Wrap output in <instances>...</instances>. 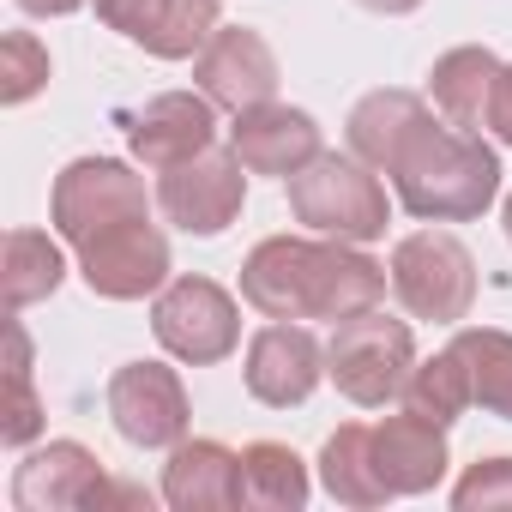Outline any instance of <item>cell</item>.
I'll return each mask as SVG.
<instances>
[{"instance_id":"obj_1","label":"cell","mask_w":512,"mask_h":512,"mask_svg":"<svg viewBox=\"0 0 512 512\" xmlns=\"http://www.w3.org/2000/svg\"><path fill=\"white\" fill-rule=\"evenodd\" d=\"M392 272L356 241H308V235H272L241 260V302L266 320H350L380 308Z\"/></svg>"},{"instance_id":"obj_2","label":"cell","mask_w":512,"mask_h":512,"mask_svg":"<svg viewBox=\"0 0 512 512\" xmlns=\"http://www.w3.org/2000/svg\"><path fill=\"white\" fill-rule=\"evenodd\" d=\"M398 205L422 223H470L500 193V157L464 127H428L392 163Z\"/></svg>"},{"instance_id":"obj_3","label":"cell","mask_w":512,"mask_h":512,"mask_svg":"<svg viewBox=\"0 0 512 512\" xmlns=\"http://www.w3.org/2000/svg\"><path fill=\"white\" fill-rule=\"evenodd\" d=\"M290 211L296 223H308L314 235H332V241H380L386 235V187L368 175L362 157H338V151H320L314 163H302L290 175Z\"/></svg>"},{"instance_id":"obj_4","label":"cell","mask_w":512,"mask_h":512,"mask_svg":"<svg viewBox=\"0 0 512 512\" xmlns=\"http://www.w3.org/2000/svg\"><path fill=\"white\" fill-rule=\"evenodd\" d=\"M410 368H416V338H410L404 320H392V314H380V308L338 320V332H332V344H326V374H332V386H338L350 404H362V410H380V404L404 398Z\"/></svg>"},{"instance_id":"obj_5","label":"cell","mask_w":512,"mask_h":512,"mask_svg":"<svg viewBox=\"0 0 512 512\" xmlns=\"http://www.w3.org/2000/svg\"><path fill=\"white\" fill-rule=\"evenodd\" d=\"M392 296L434 326H458L476 302V260L446 229H416L392 247Z\"/></svg>"},{"instance_id":"obj_6","label":"cell","mask_w":512,"mask_h":512,"mask_svg":"<svg viewBox=\"0 0 512 512\" xmlns=\"http://www.w3.org/2000/svg\"><path fill=\"white\" fill-rule=\"evenodd\" d=\"M151 332H157V344H163L175 362L211 368V362H223V356L241 344V308H235V296H229L223 284L187 272V278H169V284L157 290V302H151Z\"/></svg>"},{"instance_id":"obj_7","label":"cell","mask_w":512,"mask_h":512,"mask_svg":"<svg viewBox=\"0 0 512 512\" xmlns=\"http://www.w3.org/2000/svg\"><path fill=\"white\" fill-rule=\"evenodd\" d=\"M49 217L61 229V241H91L103 229H121V223H139L151 217V193L145 181L121 163V157H79L55 175V199H49Z\"/></svg>"},{"instance_id":"obj_8","label":"cell","mask_w":512,"mask_h":512,"mask_svg":"<svg viewBox=\"0 0 512 512\" xmlns=\"http://www.w3.org/2000/svg\"><path fill=\"white\" fill-rule=\"evenodd\" d=\"M13 506L19 512H85V506L103 512V506H145V494L127 482H109L97 452H85L79 440H49L13 470Z\"/></svg>"},{"instance_id":"obj_9","label":"cell","mask_w":512,"mask_h":512,"mask_svg":"<svg viewBox=\"0 0 512 512\" xmlns=\"http://www.w3.org/2000/svg\"><path fill=\"white\" fill-rule=\"evenodd\" d=\"M157 205H163V217H169L175 229H187V235H223V229L241 217V205H247V163H241L235 151H217V145H211V151H199V157L163 169Z\"/></svg>"},{"instance_id":"obj_10","label":"cell","mask_w":512,"mask_h":512,"mask_svg":"<svg viewBox=\"0 0 512 512\" xmlns=\"http://www.w3.org/2000/svg\"><path fill=\"white\" fill-rule=\"evenodd\" d=\"M79 278L103 302H145L169 284V241L151 229V217L103 229V235L79 241Z\"/></svg>"},{"instance_id":"obj_11","label":"cell","mask_w":512,"mask_h":512,"mask_svg":"<svg viewBox=\"0 0 512 512\" xmlns=\"http://www.w3.org/2000/svg\"><path fill=\"white\" fill-rule=\"evenodd\" d=\"M109 422L127 446H181L187 440V386L163 362H127L109 380Z\"/></svg>"},{"instance_id":"obj_12","label":"cell","mask_w":512,"mask_h":512,"mask_svg":"<svg viewBox=\"0 0 512 512\" xmlns=\"http://www.w3.org/2000/svg\"><path fill=\"white\" fill-rule=\"evenodd\" d=\"M193 79L217 109L241 115V109H260V103L278 97V55H272V43L260 31L217 25L211 43L193 55Z\"/></svg>"},{"instance_id":"obj_13","label":"cell","mask_w":512,"mask_h":512,"mask_svg":"<svg viewBox=\"0 0 512 512\" xmlns=\"http://www.w3.org/2000/svg\"><path fill=\"white\" fill-rule=\"evenodd\" d=\"M223 0H97V19L157 61H193L217 31Z\"/></svg>"},{"instance_id":"obj_14","label":"cell","mask_w":512,"mask_h":512,"mask_svg":"<svg viewBox=\"0 0 512 512\" xmlns=\"http://www.w3.org/2000/svg\"><path fill=\"white\" fill-rule=\"evenodd\" d=\"M247 392L272 404V410H296L314 398V386L326 380V350L308 326H290V320H272L253 332L247 344Z\"/></svg>"},{"instance_id":"obj_15","label":"cell","mask_w":512,"mask_h":512,"mask_svg":"<svg viewBox=\"0 0 512 512\" xmlns=\"http://www.w3.org/2000/svg\"><path fill=\"white\" fill-rule=\"evenodd\" d=\"M211 139H217V103L205 91L199 97L193 91H163V97H151L145 109L127 115V151H133V163H145L157 175L211 151Z\"/></svg>"},{"instance_id":"obj_16","label":"cell","mask_w":512,"mask_h":512,"mask_svg":"<svg viewBox=\"0 0 512 512\" xmlns=\"http://www.w3.org/2000/svg\"><path fill=\"white\" fill-rule=\"evenodd\" d=\"M229 151L247 163V175H296L302 163L320 157V121L290 103L241 109L229 127Z\"/></svg>"},{"instance_id":"obj_17","label":"cell","mask_w":512,"mask_h":512,"mask_svg":"<svg viewBox=\"0 0 512 512\" xmlns=\"http://www.w3.org/2000/svg\"><path fill=\"white\" fill-rule=\"evenodd\" d=\"M163 500L175 512H229V506H241V452H229L223 440L169 446Z\"/></svg>"},{"instance_id":"obj_18","label":"cell","mask_w":512,"mask_h":512,"mask_svg":"<svg viewBox=\"0 0 512 512\" xmlns=\"http://www.w3.org/2000/svg\"><path fill=\"white\" fill-rule=\"evenodd\" d=\"M374 464H380L392 500H398V494H428V488H440V476H446V464H452V458H446V428L428 422V416H416V410L386 416V422L374 428Z\"/></svg>"},{"instance_id":"obj_19","label":"cell","mask_w":512,"mask_h":512,"mask_svg":"<svg viewBox=\"0 0 512 512\" xmlns=\"http://www.w3.org/2000/svg\"><path fill=\"white\" fill-rule=\"evenodd\" d=\"M434 127L428 103L416 91H368L356 109H350V151L368 163V169H386Z\"/></svg>"},{"instance_id":"obj_20","label":"cell","mask_w":512,"mask_h":512,"mask_svg":"<svg viewBox=\"0 0 512 512\" xmlns=\"http://www.w3.org/2000/svg\"><path fill=\"white\" fill-rule=\"evenodd\" d=\"M494 79H500V61L476 43L464 49H446L428 73V91H434V109L452 121V127H488V97H494Z\"/></svg>"},{"instance_id":"obj_21","label":"cell","mask_w":512,"mask_h":512,"mask_svg":"<svg viewBox=\"0 0 512 512\" xmlns=\"http://www.w3.org/2000/svg\"><path fill=\"white\" fill-rule=\"evenodd\" d=\"M314 494L308 464L284 440H253L241 452V506L253 512H302Z\"/></svg>"},{"instance_id":"obj_22","label":"cell","mask_w":512,"mask_h":512,"mask_svg":"<svg viewBox=\"0 0 512 512\" xmlns=\"http://www.w3.org/2000/svg\"><path fill=\"white\" fill-rule=\"evenodd\" d=\"M320 482H326V494L338 506H386L392 488H386V476L374 464V428L344 422L320 452Z\"/></svg>"},{"instance_id":"obj_23","label":"cell","mask_w":512,"mask_h":512,"mask_svg":"<svg viewBox=\"0 0 512 512\" xmlns=\"http://www.w3.org/2000/svg\"><path fill=\"white\" fill-rule=\"evenodd\" d=\"M67 278V260L61 247L43 235V229H13L0 241V290H7V308H31V302H49Z\"/></svg>"},{"instance_id":"obj_24","label":"cell","mask_w":512,"mask_h":512,"mask_svg":"<svg viewBox=\"0 0 512 512\" xmlns=\"http://www.w3.org/2000/svg\"><path fill=\"white\" fill-rule=\"evenodd\" d=\"M470 404H476V386H470V368H464V356L452 344L440 356L416 362L410 380H404V410H416V416H428L440 428H452Z\"/></svg>"},{"instance_id":"obj_25","label":"cell","mask_w":512,"mask_h":512,"mask_svg":"<svg viewBox=\"0 0 512 512\" xmlns=\"http://www.w3.org/2000/svg\"><path fill=\"white\" fill-rule=\"evenodd\" d=\"M452 350L464 356L470 368V386H476V404L500 422H512V332H494V326H464L452 338Z\"/></svg>"},{"instance_id":"obj_26","label":"cell","mask_w":512,"mask_h":512,"mask_svg":"<svg viewBox=\"0 0 512 512\" xmlns=\"http://www.w3.org/2000/svg\"><path fill=\"white\" fill-rule=\"evenodd\" d=\"M37 428H43V404H37V386H31V338L13 320L7 326V410H0V440L31 446Z\"/></svg>"},{"instance_id":"obj_27","label":"cell","mask_w":512,"mask_h":512,"mask_svg":"<svg viewBox=\"0 0 512 512\" xmlns=\"http://www.w3.org/2000/svg\"><path fill=\"white\" fill-rule=\"evenodd\" d=\"M43 85H49V49L31 31H7V43H0V103L19 109Z\"/></svg>"},{"instance_id":"obj_28","label":"cell","mask_w":512,"mask_h":512,"mask_svg":"<svg viewBox=\"0 0 512 512\" xmlns=\"http://www.w3.org/2000/svg\"><path fill=\"white\" fill-rule=\"evenodd\" d=\"M458 512H512V458H482L452 488Z\"/></svg>"},{"instance_id":"obj_29","label":"cell","mask_w":512,"mask_h":512,"mask_svg":"<svg viewBox=\"0 0 512 512\" xmlns=\"http://www.w3.org/2000/svg\"><path fill=\"white\" fill-rule=\"evenodd\" d=\"M488 133L500 145H512V67H500L494 79V97H488Z\"/></svg>"},{"instance_id":"obj_30","label":"cell","mask_w":512,"mask_h":512,"mask_svg":"<svg viewBox=\"0 0 512 512\" xmlns=\"http://www.w3.org/2000/svg\"><path fill=\"white\" fill-rule=\"evenodd\" d=\"M19 7H25L31 19H67V13L85 7V0H19Z\"/></svg>"},{"instance_id":"obj_31","label":"cell","mask_w":512,"mask_h":512,"mask_svg":"<svg viewBox=\"0 0 512 512\" xmlns=\"http://www.w3.org/2000/svg\"><path fill=\"white\" fill-rule=\"evenodd\" d=\"M356 7H368V13H386V19H398V13H416L422 0H356Z\"/></svg>"},{"instance_id":"obj_32","label":"cell","mask_w":512,"mask_h":512,"mask_svg":"<svg viewBox=\"0 0 512 512\" xmlns=\"http://www.w3.org/2000/svg\"><path fill=\"white\" fill-rule=\"evenodd\" d=\"M500 223H506V241H512V193H506V205H500Z\"/></svg>"}]
</instances>
